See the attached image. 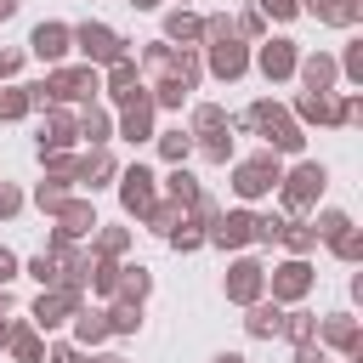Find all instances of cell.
Listing matches in <instances>:
<instances>
[{
  "instance_id": "cell-43",
  "label": "cell",
  "mask_w": 363,
  "mask_h": 363,
  "mask_svg": "<svg viewBox=\"0 0 363 363\" xmlns=\"http://www.w3.org/2000/svg\"><path fill=\"white\" fill-rule=\"evenodd\" d=\"M170 244H176V250H199V244H204V233H199V227H193V221L182 216V227L170 233Z\"/></svg>"
},
{
  "instance_id": "cell-3",
  "label": "cell",
  "mask_w": 363,
  "mask_h": 363,
  "mask_svg": "<svg viewBox=\"0 0 363 363\" xmlns=\"http://www.w3.org/2000/svg\"><path fill=\"white\" fill-rule=\"evenodd\" d=\"M278 182H284V164H278V153H255V159H244V164L233 170V187H238V199H267V193H278Z\"/></svg>"
},
{
  "instance_id": "cell-24",
  "label": "cell",
  "mask_w": 363,
  "mask_h": 363,
  "mask_svg": "<svg viewBox=\"0 0 363 363\" xmlns=\"http://www.w3.org/2000/svg\"><path fill=\"white\" fill-rule=\"evenodd\" d=\"M147 289H153V272H147V267H119V289H113V295H125L130 306H142Z\"/></svg>"
},
{
  "instance_id": "cell-1",
  "label": "cell",
  "mask_w": 363,
  "mask_h": 363,
  "mask_svg": "<svg viewBox=\"0 0 363 363\" xmlns=\"http://www.w3.org/2000/svg\"><path fill=\"white\" fill-rule=\"evenodd\" d=\"M238 125L261 130V136H267V147H278V153H301V142H306V136H301V125H295L278 102H250Z\"/></svg>"
},
{
  "instance_id": "cell-27",
  "label": "cell",
  "mask_w": 363,
  "mask_h": 363,
  "mask_svg": "<svg viewBox=\"0 0 363 363\" xmlns=\"http://www.w3.org/2000/svg\"><path fill=\"white\" fill-rule=\"evenodd\" d=\"M108 176H119V170H113V159L96 147V153H85V159H79V176H74V182H91V187H102Z\"/></svg>"
},
{
  "instance_id": "cell-5",
  "label": "cell",
  "mask_w": 363,
  "mask_h": 363,
  "mask_svg": "<svg viewBox=\"0 0 363 363\" xmlns=\"http://www.w3.org/2000/svg\"><path fill=\"white\" fill-rule=\"evenodd\" d=\"M74 45L85 51V68H96V62L113 68V62L125 57V40H119L108 23H79V28H74Z\"/></svg>"
},
{
  "instance_id": "cell-58",
  "label": "cell",
  "mask_w": 363,
  "mask_h": 363,
  "mask_svg": "<svg viewBox=\"0 0 363 363\" xmlns=\"http://www.w3.org/2000/svg\"><path fill=\"white\" fill-rule=\"evenodd\" d=\"M96 363H125V357H96Z\"/></svg>"
},
{
  "instance_id": "cell-4",
  "label": "cell",
  "mask_w": 363,
  "mask_h": 363,
  "mask_svg": "<svg viewBox=\"0 0 363 363\" xmlns=\"http://www.w3.org/2000/svg\"><path fill=\"white\" fill-rule=\"evenodd\" d=\"M227 130H233V125H227V113H221V108H210V102H204V108H193V130H187V136L204 147V159H216V164H221V159L233 153V136H227Z\"/></svg>"
},
{
  "instance_id": "cell-7",
  "label": "cell",
  "mask_w": 363,
  "mask_h": 363,
  "mask_svg": "<svg viewBox=\"0 0 363 363\" xmlns=\"http://www.w3.org/2000/svg\"><path fill=\"white\" fill-rule=\"evenodd\" d=\"M261 289H267V272H261V261H233V272H227V301H238V306H255V301H261Z\"/></svg>"
},
{
  "instance_id": "cell-6",
  "label": "cell",
  "mask_w": 363,
  "mask_h": 363,
  "mask_svg": "<svg viewBox=\"0 0 363 363\" xmlns=\"http://www.w3.org/2000/svg\"><path fill=\"white\" fill-rule=\"evenodd\" d=\"M323 182H329V176H323V164H295V170L278 182V193H284V210H289V216L312 210V204H318V193H323Z\"/></svg>"
},
{
  "instance_id": "cell-55",
  "label": "cell",
  "mask_w": 363,
  "mask_h": 363,
  "mask_svg": "<svg viewBox=\"0 0 363 363\" xmlns=\"http://www.w3.org/2000/svg\"><path fill=\"white\" fill-rule=\"evenodd\" d=\"M11 11H17V0H0V23H6V17H11Z\"/></svg>"
},
{
  "instance_id": "cell-34",
  "label": "cell",
  "mask_w": 363,
  "mask_h": 363,
  "mask_svg": "<svg viewBox=\"0 0 363 363\" xmlns=\"http://www.w3.org/2000/svg\"><path fill=\"white\" fill-rule=\"evenodd\" d=\"M142 323V306H130V301H119L113 312H108V335H130Z\"/></svg>"
},
{
  "instance_id": "cell-2",
  "label": "cell",
  "mask_w": 363,
  "mask_h": 363,
  "mask_svg": "<svg viewBox=\"0 0 363 363\" xmlns=\"http://www.w3.org/2000/svg\"><path fill=\"white\" fill-rule=\"evenodd\" d=\"M91 91H102L96 68H57V74H51L45 85H28V108H34V102L45 108L51 96H57V102H85Z\"/></svg>"
},
{
  "instance_id": "cell-8",
  "label": "cell",
  "mask_w": 363,
  "mask_h": 363,
  "mask_svg": "<svg viewBox=\"0 0 363 363\" xmlns=\"http://www.w3.org/2000/svg\"><path fill=\"white\" fill-rule=\"evenodd\" d=\"M68 45H74V28H68V23H40V28L28 34V51H34L40 62H62Z\"/></svg>"
},
{
  "instance_id": "cell-44",
  "label": "cell",
  "mask_w": 363,
  "mask_h": 363,
  "mask_svg": "<svg viewBox=\"0 0 363 363\" xmlns=\"http://www.w3.org/2000/svg\"><path fill=\"white\" fill-rule=\"evenodd\" d=\"M204 40L216 45V40H233V23L227 17H204Z\"/></svg>"
},
{
  "instance_id": "cell-9",
  "label": "cell",
  "mask_w": 363,
  "mask_h": 363,
  "mask_svg": "<svg viewBox=\"0 0 363 363\" xmlns=\"http://www.w3.org/2000/svg\"><path fill=\"white\" fill-rule=\"evenodd\" d=\"M79 312V295L74 289H45L40 301H34V329H57V323H68Z\"/></svg>"
},
{
  "instance_id": "cell-54",
  "label": "cell",
  "mask_w": 363,
  "mask_h": 363,
  "mask_svg": "<svg viewBox=\"0 0 363 363\" xmlns=\"http://www.w3.org/2000/svg\"><path fill=\"white\" fill-rule=\"evenodd\" d=\"M6 312H11V295H6V284H0V318H6Z\"/></svg>"
},
{
  "instance_id": "cell-42",
  "label": "cell",
  "mask_w": 363,
  "mask_h": 363,
  "mask_svg": "<svg viewBox=\"0 0 363 363\" xmlns=\"http://www.w3.org/2000/svg\"><path fill=\"white\" fill-rule=\"evenodd\" d=\"M329 244H335V255H340V261H357V255H363V238H357L352 227H346V233H335Z\"/></svg>"
},
{
  "instance_id": "cell-35",
  "label": "cell",
  "mask_w": 363,
  "mask_h": 363,
  "mask_svg": "<svg viewBox=\"0 0 363 363\" xmlns=\"http://www.w3.org/2000/svg\"><path fill=\"white\" fill-rule=\"evenodd\" d=\"M170 62H176L170 40H159V45H147V51H142V68H147V74H170Z\"/></svg>"
},
{
  "instance_id": "cell-21",
  "label": "cell",
  "mask_w": 363,
  "mask_h": 363,
  "mask_svg": "<svg viewBox=\"0 0 363 363\" xmlns=\"http://www.w3.org/2000/svg\"><path fill=\"white\" fill-rule=\"evenodd\" d=\"M164 40H182V51H187L193 40H204V17H193V11H170V17H164Z\"/></svg>"
},
{
  "instance_id": "cell-18",
  "label": "cell",
  "mask_w": 363,
  "mask_h": 363,
  "mask_svg": "<svg viewBox=\"0 0 363 363\" xmlns=\"http://www.w3.org/2000/svg\"><path fill=\"white\" fill-rule=\"evenodd\" d=\"M318 340H323V346H340V352H352V357L363 352V335H357L352 318H323V323H318Z\"/></svg>"
},
{
  "instance_id": "cell-45",
  "label": "cell",
  "mask_w": 363,
  "mask_h": 363,
  "mask_svg": "<svg viewBox=\"0 0 363 363\" xmlns=\"http://www.w3.org/2000/svg\"><path fill=\"white\" fill-rule=\"evenodd\" d=\"M346 79H363V40H352V51H346Z\"/></svg>"
},
{
  "instance_id": "cell-30",
  "label": "cell",
  "mask_w": 363,
  "mask_h": 363,
  "mask_svg": "<svg viewBox=\"0 0 363 363\" xmlns=\"http://www.w3.org/2000/svg\"><path fill=\"white\" fill-rule=\"evenodd\" d=\"M278 238H284V244H289L295 255H306V250L318 244V233H312V221H284V227H278Z\"/></svg>"
},
{
  "instance_id": "cell-31",
  "label": "cell",
  "mask_w": 363,
  "mask_h": 363,
  "mask_svg": "<svg viewBox=\"0 0 363 363\" xmlns=\"http://www.w3.org/2000/svg\"><path fill=\"white\" fill-rule=\"evenodd\" d=\"M170 199H176V204H182V210H193V204H199V199H204V193H199V182H193V176H187V170H170Z\"/></svg>"
},
{
  "instance_id": "cell-17",
  "label": "cell",
  "mask_w": 363,
  "mask_h": 363,
  "mask_svg": "<svg viewBox=\"0 0 363 363\" xmlns=\"http://www.w3.org/2000/svg\"><path fill=\"white\" fill-rule=\"evenodd\" d=\"M210 68H216L221 79H238V74L250 68V51H244L238 40H216V45H210Z\"/></svg>"
},
{
  "instance_id": "cell-36",
  "label": "cell",
  "mask_w": 363,
  "mask_h": 363,
  "mask_svg": "<svg viewBox=\"0 0 363 363\" xmlns=\"http://www.w3.org/2000/svg\"><path fill=\"white\" fill-rule=\"evenodd\" d=\"M79 136H91V142L102 147V142H108V113H102V108H85V113H79Z\"/></svg>"
},
{
  "instance_id": "cell-13",
  "label": "cell",
  "mask_w": 363,
  "mask_h": 363,
  "mask_svg": "<svg viewBox=\"0 0 363 363\" xmlns=\"http://www.w3.org/2000/svg\"><path fill=\"white\" fill-rule=\"evenodd\" d=\"M312 289V267L295 255V261H284L278 272H272V301H301Z\"/></svg>"
},
{
  "instance_id": "cell-59",
  "label": "cell",
  "mask_w": 363,
  "mask_h": 363,
  "mask_svg": "<svg viewBox=\"0 0 363 363\" xmlns=\"http://www.w3.org/2000/svg\"><path fill=\"white\" fill-rule=\"evenodd\" d=\"M130 6H153V0H130Z\"/></svg>"
},
{
  "instance_id": "cell-37",
  "label": "cell",
  "mask_w": 363,
  "mask_h": 363,
  "mask_svg": "<svg viewBox=\"0 0 363 363\" xmlns=\"http://www.w3.org/2000/svg\"><path fill=\"white\" fill-rule=\"evenodd\" d=\"M34 204H40V210H51V216H57V210H62V204H68V187H62V182H40V193H34Z\"/></svg>"
},
{
  "instance_id": "cell-20",
  "label": "cell",
  "mask_w": 363,
  "mask_h": 363,
  "mask_svg": "<svg viewBox=\"0 0 363 363\" xmlns=\"http://www.w3.org/2000/svg\"><path fill=\"white\" fill-rule=\"evenodd\" d=\"M108 91H113V102H130V96L142 91V68H136L130 57H119V62L108 68Z\"/></svg>"
},
{
  "instance_id": "cell-56",
  "label": "cell",
  "mask_w": 363,
  "mask_h": 363,
  "mask_svg": "<svg viewBox=\"0 0 363 363\" xmlns=\"http://www.w3.org/2000/svg\"><path fill=\"white\" fill-rule=\"evenodd\" d=\"M6 340H11V323H6V318H0V346H6Z\"/></svg>"
},
{
  "instance_id": "cell-46",
  "label": "cell",
  "mask_w": 363,
  "mask_h": 363,
  "mask_svg": "<svg viewBox=\"0 0 363 363\" xmlns=\"http://www.w3.org/2000/svg\"><path fill=\"white\" fill-rule=\"evenodd\" d=\"M17 210H23V193L11 182H0V216H17Z\"/></svg>"
},
{
  "instance_id": "cell-25",
  "label": "cell",
  "mask_w": 363,
  "mask_h": 363,
  "mask_svg": "<svg viewBox=\"0 0 363 363\" xmlns=\"http://www.w3.org/2000/svg\"><path fill=\"white\" fill-rule=\"evenodd\" d=\"M244 323H250V335H255V340H267V335H278V329H284V312H278V301H272V306H267V301H255Z\"/></svg>"
},
{
  "instance_id": "cell-33",
  "label": "cell",
  "mask_w": 363,
  "mask_h": 363,
  "mask_svg": "<svg viewBox=\"0 0 363 363\" xmlns=\"http://www.w3.org/2000/svg\"><path fill=\"white\" fill-rule=\"evenodd\" d=\"M159 153H164L170 164H182V159L193 153V136H187V130H164V136H159Z\"/></svg>"
},
{
  "instance_id": "cell-41",
  "label": "cell",
  "mask_w": 363,
  "mask_h": 363,
  "mask_svg": "<svg viewBox=\"0 0 363 363\" xmlns=\"http://www.w3.org/2000/svg\"><path fill=\"white\" fill-rule=\"evenodd\" d=\"M346 227H352V221H346L340 210H323V216L312 221V233H318V238H335V233H346Z\"/></svg>"
},
{
  "instance_id": "cell-12",
  "label": "cell",
  "mask_w": 363,
  "mask_h": 363,
  "mask_svg": "<svg viewBox=\"0 0 363 363\" xmlns=\"http://www.w3.org/2000/svg\"><path fill=\"white\" fill-rule=\"evenodd\" d=\"M204 238H216V244L238 250V244H250V238H255V216H250V210H227V216H216V227H210Z\"/></svg>"
},
{
  "instance_id": "cell-14",
  "label": "cell",
  "mask_w": 363,
  "mask_h": 363,
  "mask_svg": "<svg viewBox=\"0 0 363 363\" xmlns=\"http://www.w3.org/2000/svg\"><path fill=\"white\" fill-rule=\"evenodd\" d=\"M255 62H261V74H267V79H289L301 57H295V40H267V45L255 51Z\"/></svg>"
},
{
  "instance_id": "cell-49",
  "label": "cell",
  "mask_w": 363,
  "mask_h": 363,
  "mask_svg": "<svg viewBox=\"0 0 363 363\" xmlns=\"http://www.w3.org/2000/svg\"><path fill=\"white\" fill-rule=\"evenodd\" d=\"M45 363H85V352H79V346H68V340H62V346H51V357H45Z\"/></svg>"
},
{
  "instance_id": "cell-48",
  "label": "cell",
  "mask_w": 363,
  "mask_h": 363,
  "mask_svg": "<svg viewBox=\"0 0 363 363\" xmlns=\"http://www.w3.org/2000/svg\"><path fill=\"white\" fill-rule=\"evenodd\" d=\"M278 227H284L278 216H255V238H261V244H272V238H278Z\"/></svg>"
},
{
  "instance_id": "cell-22",
  "label": "cell",
  "mask_w": 363,
  "mask_h": 363,
  "mask_svg": "<svg viewBox=\"0 0 363 363\" xmlns=\"http://www.w3.org/2000/svg\"><path fill=\"white\" fill-rule=\"evenodd\" d=\"M295 68H301L306 91H329V85H335V74H340V68H335V57H323V51H318V57H306V62H295Z\"/></svg>"
},
{
  "instance_id": "cell-10",
  "label": "cell",
  "mask_w": 363,
  "mask_h": 363,
  "mask_svg": "<svg viewBox=\"0 0 363 363\" xmlns=\"http://www.w3.org/2000/svg\"><path fill=\"white\" fill-rule=\"evenodd\" d=\"M119 199H125V210H130V216H147V210L159 204V199H153V176H147L142 164H130V170L119 176Z\"/></svg>"
},
{
  "instance_id": "cell-26",
  "label": "cell",
  "mask_w": 363,
  "mask_h": 363,
  "mask_svg": "<svg viewBox=\"0 0 363 363\" xmlns=\"http://www.w3.org/2000/svg\"><path fill=\"white\" fill-rule=\"evenodd\" d=\"M6 346H11V357H17V363H45V346H40V335H34L28 323H17Z\"/></svg>"
},
{
  "instance_id": "cell-52",
  "label": "cell",
  "mask_w": 363,
  "mask_h": 363,
  "mask_svg": "<svg viewBox=\"0 0 363 363\" xmlns=\"http://www.w3.org/2000/svg\"><path fill=\"white\" fill-rule=\"evenodd\" d=\"M17 62H23L17 51H0V79H11V74H17Z\"/></svg>"
},
{
  "instance_id": "cell-19",
  "label": "cell",
  "mask_w": 363,
  "mask_h": 363,
  "mask_svg": "<svg viewBox=\"0 0 363 363\" xmlns=\"http://www.w3.org/2000/svg\"><path fill=\"white\" fill-rule=\"evenodd\" d=\"M306 11L318 23H335V28H352L363 17V0H306Z\"/></svg>"
},
{
  "instance_id": "cell-29",
  "label": "cell",
  "mask_w": 363,
  "mask_h": 363,
  "mask_svg": "<svg viewBox=\"0 0 363 363\" xmlns=\"http://www.w3.org/2000/svg\"><path fill=\"white\" fill-rule=\"evenodd\" d=\"M278 335H289L295 346H312V340H318V318H312V312H289Z\"/></svg>"
},
{
  "instance_id": "cell-57",
  "label": "cell",
  "mask_w": 363,
  "mask_h": 363,
  "mask_svg": "<svg viewBox=\"0 0 363 363\" xmlns=\"http://www.w3.org/2000/svg\"><path fill=\"white\" fill-rule=\"evenodd\" d=\"M216 363H244V357H238V352H221V357H216Z\"/></svg>"
},
{
  "instance_id": "cell-15",
  "label": "cell",
  "mask_w": 363,
  "mask_h": 363,
  "mask_svg": "<svg viewBox=\"0 0 363 363\" xmlns=\"http://www.w3.org/2000/svg\"><path fill=\"white\" fill-rule=\"evenodd\" d=\"M119 136H130V142H147V136H153V96H147V91H136V96L125 102Z\"/></svg>"
},
{
  "instance_id": "cell-40",
  "label": "cell",
  "mask_w": 363,
  "mask_h": 363,
  "mask_svg": "<svg viewBox=\"0 0 363 363\" xmlns=\"http://www.w3.org/2000/svg\"><path fill=\"white\" fill-rule=\"evenodd\" d=\"M23 113H28V85L0 91V119H23Z\"/></svg>"
},
{
  "instance_id": "cell-32",
  "label": "cell",
  "mask_w": 363,
  "mask_h": 363,
  "mask_svg": "<svg viewBox=\"0 0 363 363\" xmlns=\"http://www.w3.org/2000/svg\"><path fill=\"white\" fill-rule=\"evenodd\" d=\"M182 216H187V210H182V204H176V199H170V204H153V210H147V227H159V233H164V238H170V233H176V227H182Z\"/></svg>"
},
{
  "instance_id": "cell-11",
  "label": "cell",
  "mask_w": 363,
  "mask_h": 363,
  "mask_svg": "<svg viewBox=\"0 0 363 363\" xmlns=\"http://www.w3.org/2000/svg\"><path fill=\"white\" fill-rule=\"evenodd\" d=\"M91 227H96V210H91L85 199H68V204L57 210V233H51V238H62V244H74V238H85Z\"/></svg>"
},
{
  "instance_id": "cell-28",
  "label": "cell",
  "mask_w": 363,
  "mask_h": 363,
  "mask_svg": "<svg viewBox=\"0 0 363 363\" xmlns=\"http://www.w3.org/2000/svg\"><path fill=\"white\" fill-rule=\"evenodd\" d=\"M74 335H79V346L108 340V312H74Z\"/></svg>"
},
{
  "instance_id": "cell-23",
  "label": "cell",
  "mask_w": 363,
  "mask_h": 363,
  "mask_svg": "<svg viewBox=\"0 0 363 363\" xmlns=\"http://www.w3.org/2000/svg\"><path fill=\"white\" fill-rule=\"evenodd\" d=\"M301 119H318V125H340V102L329 91H306L301 96Z\"/></svg>"
},
{
  "instance_id": "cell-16",
  "label": "cell",
  "mask_w": 363,
  "mask_h": 363,
  "mask_svg": "<svg viewBox=\"0 0 363 363\" xmlns=\"http://www.w3.org/2000/svg\"><path fill=\"white\" fill-rule=\"evenodd\" d=\"M74 136H79V119H74V113H57V108H51V113H45V125H40V153H62V147H68Z\"/></svg>"
},
{
  "instance_id": "cell-51",
  "label": "cell",
  "mask_w": 363,
  "mask_h": 363,
  "mask_svg": "<svg viewBox=\"0 0 363 363\" xmlns=\"http://www.w3.org/2000/svg\"><path fill=\"white\" fill-rule=\"evenodd\" d=\"M295 363H323V346L312 340V346H295Z\"/></svg>"
},
{
  "instance_id": "cell-47",
  "label": "cell",
  "mask_w": 363,
  "mask_h": 363,
  "mask_svg": "<svg viewBox=\"0 0 363 363\" xmlns=\"http://www.w3.org/2000/svg\"><path fill=\"white\" fill-rule=\"evenodd\" d=\"M301 0H261V17H295Z\"/></svg>"
},
{
  "instance_id": "cell-50",
  "label": "cell",
  "mask_w": 363,
  "mask_h": 363,
  "mask_svg": "<svg viewBox=\"0 0 363 363\" xmlns=\"http://www.w3.org/2000/svg\"><path fill=\"white\" fill-rule=\"evenodd\" d=\"M352 119H363V102H357V96H346V102H340V125H352Z\"/></svg>"
},
{
  "instance_id": "cell-38",
  "label": "cell",
  "mask_w": 363,
  "mask_h": 363,
  "mask_svg": "<svg viewBox=\"0 0 363 363\" xmlns=\"http://www.w3.org/2000/svg\"><path fill=\"white\" fill-rule=\"evenodd\" d=\"M125 244H130V233H125V227H102V238H96V255H102V261H113Z\"/></svg>"
},
{
  "instance_id": "cell-53",
  "label": "cell",
  "mask_w": 363,
  "mask_h": 363,
  "mask_svg": "<svg viewBox=\"0 0 363 363\" xmlns=\"http://www.w3.org/2000/svg\"><path fill=\"white\" fill-rule=\"evenodd\" d=\"M6 278H17V255H11V250H0V284H6Z\"/></svg>"
},
{
  "instance_id": "cell-39",
  "label": "cell",
  "mask_w": 363,
  "mask_h": 363,
  "mask_svg": "<svg viewBox=\"0 0 363 363\" xmlns=\"http://www.w3.org/2000/svg\"><path fill=\"white\" fill-rule=\"evenodd\" d=\"M28 272H34L45 289H57V284H62V267H57V255H34V261H28Z\"/></svg>"
}]
</instances>
